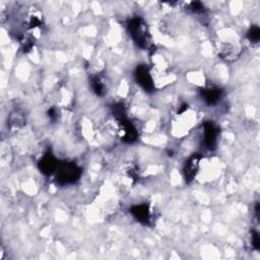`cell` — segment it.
Instances as JSON below:
<instances>
[{
    "mask_svg": "<svg viewBox=\"0 0 260 260\" xmlns=\"http://www.w3.org/2000/svg\"><path fill=\"white\" fill-rule=\"evenodd\" d=\"M56 182L60 185L73 184L76 182L81 175V170L74 163H59L56 169Z\"/></svg>",
    "mask_w": 260,
    "mask_h": 260,
    "instance_id": "obj_1",
    "label": "cell"
},
{
    "mask_svg": "<svg viewBox=\"0 0 260 260\" xmlns=\"http://www.w3.org/2000/svg\"><path fill=\"white\" fill-rule=\"evenodd\" d=\"M127 28L132 39L140 48H148L149 36L143 19L140 18L132 19L131 20H129Z\"/></svg>",
    "mask_w": 260,
    "mask_h": 260,
    "instance_id": "obj_2",
    "label": "cell"
},
{
    "mask_svg": "<svg viewBox=\"0 0 260 260\" xmlns=\"http://www.w3.org/2000/svg\"><path fill=\"white\" fill-rule=\"evenodd\" d=\"M135 78L137 84L147 92H152L155 85L149 74V70L146 65H139L135 70Z\"/></svg>",
    "mask_w": 260,
    "mask_h": 260,
    "instance_id": "obj_3",
    "label": "cell"
},
{
    "mask_svg": "<svg viewBox=\"0 0 260 260\" xmlns=\"http://www.w3.org/2000/svg\"><path fill=\"white\" fill-rule=\"evenodd\" d=\"M200 159H202V156L198 155V153H194V155L189 158V160L186 162L184 167V177L187 183L191 182L196 176Z\"/></svg>",
    "mask_w": 260,
    "mask_h": 260,
    "instance_id": "obj_4",
    "label": "cell"
},
{
    "mask_svg": "<svg viewBox=\"0 0 260 260\" xmlns=\"http://www.w3.org/2000/svg\"><path fill=\"white\" fill-rule=\"evenodd\" d=\"M204 128V145L206 149L214 150L217 147L218 129L211 122H205Z\"/></svg>",
    "mask_w": 260,
    "mask_h": 260,
    "instance_id": "obj_5",
    "label": "cell"
},
{
    "mask_svg": "<svg viewBox=\"0 0 260 260\" xmlns=\"http://www.w3.org/2000/svg\"><path fill=\"white\" fill-rule=\"evenodd\" d=\"M58 164L56 159L53 157L51 153H46V155L41 159L39 162V169L45 175H50L56 171Z\"/></svg>",
    "mask_w": 260,
    "mask_h": 260,
    "instance_id": "obj_6",
    "label": "cell"
},
{
    "mask_svg": "<svg viewBox=\"0 0 260 260\" xmlns=\"http://www.w3.org/2000/svg\"><path fill=\"white\" fill-rule=\"evenodd\" d=\"M132 216L141 223L144 224H149V219H150V212L149 205L147 204H138L134 205L130 209Z\"/></svg>",
    "mask_w": 260,
    "mask_h": 260,
    "instance_id": "obj_7",
    "label": "cell"
},
{
    "mask_svg": "<svg viewBox=\"0 0 260 260\" xmlns=\"http://www.w3.org/2000/svg\"><path fill=\"white\" fill-rule=\"evenodd\" d=\"M222 90L217 87H212L208 89H204L200 91V94H202L203 99L206 102L208 105H215L217 104L222 97Z\"/></svg>",
    "mask_w": 260,
    "mask_h": 260,
    "instance_id": "obj_8",
    "label": "cell"
},
{
    "mask_svg": "<svg viewBox=\"0 0 260 260\" xmlns=\"http://www.w3.org/2000/svg\"><path fill=\"white\" fill-rule=\"evenodd\" d=\"M120 123L122 125V129L124 131L122 139L126 141V143H134L138 136L136 128L132 125L131 122H129L127 119H125V118L120 119Z\"/></svg>",
    "mask_w": 260,
    "mask_h": 260,
    "instance_id": "obj_9",
    "label": "cell"
},
{
    "mask_svg": "<svg viewBox=\"0 0 260 260\" xmlns=\"http://www.w3.org/2000/svg\"><path fill=\"white\" fill-rule=\"evenodd\" d=\"M92 87L93 92L96 93L98 96H102L104 93V85L102 84V81L99 77H93L92 79Z\"/></svg>",
    "mask_w": 260,
    "mask_h": 260,
    "instance_id": "obj_10",
    "label": "cell"
},
{
    "mask_svg": "<svg viewBox=\"0 0 260 260\" xmlns=\"http://www.w3.org/2000/svg\"><path fill=\"white\" fill-rule=\"evenodd\" d=\"M247 37L251 42L257 43L260 39V30L257 26H253L247 34Z\"/></svg>",
    "mask_w": 260,
    "mask_h": 260,
    "instance_id": "obj_11",
    "label": "cell"
},
{
    "mask_svg": "<svg viewBox=\"0 0 260 260\" xmlns=\"http://www.w3.org/2000/svg\"><path fill=\"white\" fill-rule=\"evenodd\" d=\"M252 245L256 250L259 249L260 247V241H259V236L256 232H252Z\"/></svg>",
    "mask_w": 260,
    "mask_h": 260,
    "instance_id": "obj_12",
    "label": "cell"
},
{
    "mask_svg": "<svg viewBox=\"0 0 260 260\" xmlns=\"http://www.w3.org/2000/svg\"><path fill=\"white\" fill-rule=\"evenodd\" d=\"M204 6L200 2H192L191 3V9L194 11V13H199V11L204 10Z\"/></svg>",
    "mask_w": 260,
    "mask_h": 260,
    "instance_id": "obj_13",
    "label": "cell"
},
{
    "mask_svg": "<svg viewBox=\"0 0 260 260\" xmlns=\"http://www.w3.org/2000/svg\"><path fill=\"white\" fill-rule=\"evenodd\" d=\"M48 116L51 118V119H54V118L56 117V111L54 108H51L49 111H48Z\"/></svg>",
    "mask_w": 260,
    "mask_h": 260,
    "instance_id": "obj_14",
    "label": "cell"
}]
</instances>
